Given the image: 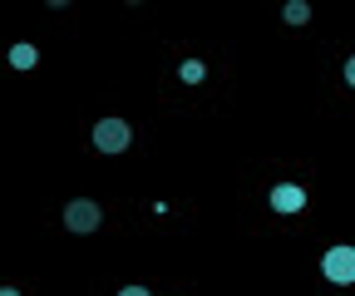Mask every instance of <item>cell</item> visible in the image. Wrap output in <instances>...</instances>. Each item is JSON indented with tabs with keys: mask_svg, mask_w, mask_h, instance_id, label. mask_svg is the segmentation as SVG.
I'll return each mask as SVG.
<instances>
[{
	"mask_svg": "<svg viewBox=\"0 0 355 296\" xmlns=\"http://www.w3.org/2000/svg\"><path fill=\"white\" fill-rule=\"evenodd\" d=\"M89 139H94V148L99 153H123L128 143H133V129H128V119H99L94 123V134H89Z\"/></svg>",
	"mask_w": 355,
	"mask_h": 296,
	"instance_id": "obj_1",
	"label": "cell"
},
{
	"mask_svg": "<svg viewBox=\"0 0 355 296\" xmlns=\"http://www.w3.org/2000/svg\"><path fill=\"white\" fill-rule=\"evenodd\" d=\"M99 223H104V207H99L94 198H74V202L64 207V227H69L74 237H84V232H99Z\"/></svg>",
	"mask_w": 355,
	"mask_h": 296,
	"instance_id": "obj_2",
	"label": "cell"
},
{
	"mask_svg": "<svg viewBox=\"0 0 355 296\" xmlns=\"http://www.w3.org/2000/svg\"><path fill=\"white\" fill-rule=\"evenodd\" d=\"M321 272H326V281L350 286L355 281V247H331L326 257H321Z\"/></svg>",
	"mask_w": 355,
	"mask_h": 296,
	"instance_id": "obj_3",
	"label": "cell"
},
{
	"mask_svg": "<svg viewBox=\"0 0 355 296\" xmlns=\"http://www.w3.org/2000/svg\"><path fill=\"white\" fill-rule=\"evenodd\" d=\"M272 207H277V213H301V207H306V193H301L296 183H277V188H272Z\"/></svg>",
	"mask_w": 355,
	"mask_h": 296,
	"instance_id": "obj_4",
	"label": "cell"
},
{
	"mask_svg": "<svg viewBox=\"0 0 355 296\" xmlns=\"http://www.w3.org/2000/svg\"><path fill=\"white\" fill-rule=\"evenodd\" d=\"M282 20H286V25H306V20H311V6H306V0H286V6H282Z\"/></svg>",
	"mask_w": 355,
	"mask_h": 296,
	"instance_id": "obj_5",
	"label": "cell"
},
{
	"mask_svg": "<svg viewBox=\"0 0 355 296\" xmlns=\"http://www.w3.org/2000/svg\"><path fill=\"white\" fill-rule=\"evenodd\" d=\"M35 60H40L35 45H15V50H10V64H15V69H35Z\"/></svg>",
	"mask_w": 355,
	"mask_h": 296,
	"instance_id": "obj_6",
	"label": "cell"
},
{
	"mask_svg": "<svg viewBox=\"0 0 355 296\" xmlns=\"http://www.w3.org/2000/svg\"><path fill=\"white\" fill-rule=\"evenodd\" d=\"M207 79V64L202 60H183V84H202Z\"/></svg>",
	"mask_w": 355,
	"mask_h": 296,
	"instance_id": "obj_7",
	"label": "cell"
},
{
	"mask_svg": "<svg viewBox=\"0 0 355 296\" xmlns=\"http://www.w3.org/2000/svg\"><path fill=\"white\" fill-rule=\"evenodd\" d=\"M119 296H153V291H148V286H123Z\"/></svg>",
	"mask_w": 355,
	"mask_h": 296,
	"instance_id": "obj_8",
	"label": "cell"
},
{
	"mask_svg": "<svg viewBox=\"0 0 355 296\" xmlns=\"http://www.w3.org/2000/svg\"><path fill=\"white\" fill-rule=\"evenodd\" d=\"M345 84H350V89H355V55L345 60Z\"/></svg>",
	"mask_w": 355,
	"mask_h": 296,
	"instance_id": "obj_9",
	"label": "cell"
},
{
	"mask_svg": "<svg viewBox=\"0 0 355 296\" xmlns=\"http://www.w3.org/2000/svg\"><path fill=\"white\" fill-rule=\"evenodd\" d=\"M0 296H20V291H15V286H6V291H0Z\"/></svg>",
	"mask_w": 355,
	"mask_h": 296,
	"instance_id": "obj_10",
	"label": "cell"
}]
</instances>
